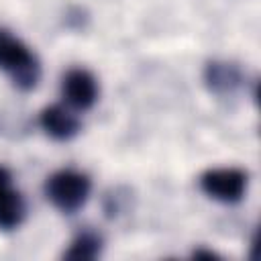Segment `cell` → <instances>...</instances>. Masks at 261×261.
<instances>
[{"mask_svg": "<svg viewBox=\"0 0 261 261\" xmlns=\"http://www.w3.org/2000/svg\"><path fill=\"white\" fill-rule=\"evenodd\" d=\"M0 69L6 71L20 90H33L41 75L37 57L6 29H0Z\"/></svg>", "mask_w": 261, "mask_h": 261, "instance_id": "1", "label": "cell"}, {"mask_svg": "<svg viewBox=\"0 0 261 261\" xmlns=\"http://www.w3.org/2000/svg\"><path fill=\"white\" fill-rule=\"evenodd\" d=\"M90 194V179L86 173L73 169H61L53 173L45 184V196L61 212H75L82 208Z\"/></svg>", "mask_w": 261, "mask_h": 261, "instance_id": "2", "label": "cell"}, {"mask_svg": "<svg viewBox=\"0 0 261 261\" xmlns=\"http://www.w3.org/2000/svg\"><path fill=\"white\" fill-rule=\"evenodd\" d=\"M200 188L210 198L234 204L245 196L247 190V171L239 167H220V169H208L200 175Z\"/></svg>", "mask_w": 261, "mask_h": 261, "instance_id": "3", "label": "cell"}, {"mask_svg": "<svg viewBox=\"0 0 261 261\" xmlns=\"http://www.w3.org/2000/svg\"><path fill=\"white\" fill-rule=\"evenodd\" d=\"M63 98L77 110H88L98 98L96 77L86 69H69L63 77Z\"/></svg>", "mask_w": 261, "mask_h": 261, "instance_id": "4", "label": "cell"}, {"mask_svg": "<svg viewBox=\"0 0 261 261\" xmlns=\"http://www.w3.org/2000/svg\"><path fill=\"white\" fill-rule=\"evenodd\" d=\"M24 218V202L16 190L10 188V173L0 165V228H16Z\"/></svg>", "mask_w": 261, "mask_h": 261, "instance_id": "5", "label": "cell"}, {"mask_svg": "<svg viewBox=\"0 0 261 261\" xmlns=\"http://www.w3.org/2000/svg\"><path fill=\"white\" fill-rule=\"evenodd\" d=\"M39 122H41L43 130L55 141H69L80 130V120L69 110H65L63 106H57V104L43 108Z\"/></svg>", "mask_w": 261, "mask_h": 261, "instance_id": "6", "label": "cell"}, {"mask_svg": "<svg viewBox=\"0 0 261 261\" xmlns=\"http://www.w3.org/2000/svg\"><path fill=\"white\" fill-rule=\"evenodd\" d=\"M204 80L210 92L214 94H232L243 84V75L239 67L232 63H224V61H210L206 65Z\"/></svg>", "mask_w": 261, "mask_h": 261, "instance_id": "7", "label": "cell"}, {"mask_svg": "<svg viewBox=\"0 0 261 261\" xmlns=\"http://www.w3.org/2000/svg\"><path fill=\"white\" fill-rule=\"evenodd\" d=\"M102 251V239L96 232H80L71 243L69 249L63 253L65 259H75V261H86V259H96Z\"/></svg>", "mask_w": 261, "mask_h": 261, "instance_id": "8", "label": "cell"}, {"mask_svg": "<svg viewBox=\"0 0 261 261\" xmlns=\"http://www.w3.org/2000/svg\"><path fill=\"white\" fill-rule=\"evenodd\" d=\"M194 257H196V259H202V257H204V259H216L218 255H216V253H212V251L198 249V251H194Z\"/></svg>", "mask_w": 261, "mask_h": 261, "instance_id": "9", "label": "cell"}]
</instances>
